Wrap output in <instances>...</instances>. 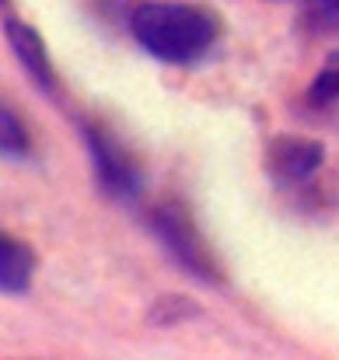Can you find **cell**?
<instances>
[{
    "mask_svg": "<svg viewBox=\"0 0 339 360\" xmlns=\"http://www.w3.org/2000/svg\"><path fill=\"white\" fill-rule=\"evenodd\" d=\"M129 32L161 63H196L221 39V18L210 7L182 0H143L129 14Z\"/></svg>",
    "mask_w": 339,
    "mask_h": 360,
    "instance_id": "6da1fadb",
    "label": "cell"
},
{
    "mask_svg": "<svg viewBox=\"0 0 339 360\" xmlns=\"http://www.w3.org/2000/svg\"><path fill=\"white\" fill-rule=\"evenodd\" d=\"M151 231L158 235V241L165 245V252L196 280L203 283H224V262L217 259L214 245L207 241V235L200 231L193 210L168 196L151 210Z\"/></svg>",
    "mask_w": 339,
    "mask_h": 360,
    "instance_id": "7a4b0ae2",
    "label": "cell"
},
{
    "mask_svg": "<svg viewBox=\"0 0 339 360\" xmlns=\"http://www.w3.org/2000/svg\"><path fill=\"white\" fill-rule=\"evenodd\" d=\"M81 136H84V147L91 154V168H95V182L105 196L113 200H136L140 189H143V168L140 161L133 158V150L119 140L113 126L98 116H81Z\"/></svg>",
    "mask_w": 339,
    "mask_h": 360,
    "instance_id": "3957f363",
    "label": "cell"
},
{
    "mask_svg": "<svg viewBox=\"0 0 339 360\" xmlns=\"http://www.w3.org/2000/svg\"><path fill=\"white\" fill-rule=\"evenodd\" d=\"M326 165V147L308 136H276L266 147V172L280 186H305Z\"/></svg>",
    "mask_w": 339,
    "mask_h": 360,
    "instance_id": "277c9868",
    "label": "cell"
},
{
    "mask_svg": "<svg viewBox=\"0 0 339 360\" xmlns=\"http://www.w3.org/2000/svg\"><path fill=\"white\" fill-rule=\"evenodd\" d=\"M4 32H7V42H11L14 60H18L21 70L32 77V84H35L42 95L60 98V74H56V67H53V60H49V53H46L42 35H39L28 21H21V18H14V14L4 18Z\"/></svg>",
    "mask_w": 339,
    "mask_h": 360,
    "instance_id": "5b68a950",
    "label": "cell"
},
{
    "mask_svg": "<svg viewBox=\"0 0 339 360\" xmlns=\"http://www.w3.org/2000/svg\"><path fill=\"white\" fill-rule=\"evenodd\" d=\"M35 248L25 238H14V235H0V290L7 297H21L32 290V280H35Z\"/></svg>",
    "mask_w": 339,
    "mask_h": 360,
    "instance_id": "8992f818",
    "label": "cell"
},
{
    "mask_svg": "<svg viewBox=\"0 0 339 360\" xmlns=\"http://www.w3.org/2000/svg\"><path fill=\"white\" fill-rule=\"evenodd\" d=\"M0 150L7 161H28L32 158V133L14 116L11 105L0 109Z\"/></svg>",
    "mask_w": 339,
    "mask_h": 360,
    "instance_id": "52a82bcc",
    "label": "cell"
},
{
    "mask_svg": "<svg viewBox=\"0 0 339 360\" xmlns=\"http://www.w3.org/2000/svg\"><path fill=\"white\" fill-rule=\"evenodd\" d=\"M186 319H200V304L182 297V294H165V297H154L151 311H147V322L158 326V329H172Z\"/></svg>",
    "mask_w": 339,
    "mask_h": 360,
    "instance_id": "ba28073f",
    "label": "cell"
},
{
    "mask_svg": "<svg viewBox=\"0 0 339 360\" xmlns=\"http://www.w3.org/2000/svg\"><path fill=\"white\" fill-rule=\"evenodd\" d=\"M305 102H308L312 109H329V105L339 102V53H333V56L326 60V67L315 74V81H312Z\"/></svg>",
    "mask_w": 339,
    "mask_h": 360,
    "instance_id": "9c48e42d",
    "label": "cell"
},
{
    "mask_svg": "<svg viewBox=\"0 0 339 360\" xmlns=\"http://www.w3.org/2000/svg\"><path fill=\"white\" fill-rule=\"evenodd\" d=\"M305 7H308V18L319 28H336L339 32V0H312Z\"/></svg>",
    "mask_w": 339,
    "mask_h": 360,
    "instance_id": "30bf717a",
    "label": "cell"
},
{
    "mask_svg": "<svg viewBox=\"0 0 339 360\" xmlns=\"http://www.w3.org/2000/svg\"><path fill=\"white\" fill-rule=\"evenodd\" d=\"M294 4H312V0H294Z\"/></svg>",
    "mask_w": 339,
    "mask_h": 360,
    "instance_id": "8fae6325",
    "label": "cell"
}]
</instances>
